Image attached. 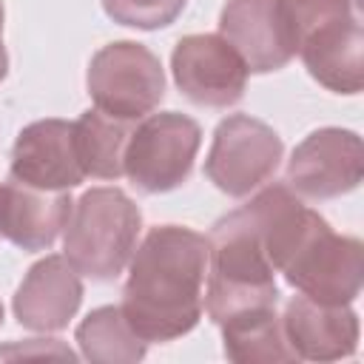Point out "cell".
<instances>
[{
    "instance_id": "1",
    "label": "cell",
    "mask_w": 364,
    "mask_h": 364,
    "mask_svg": "<svg viewBox=\"0 0 364 364\" xmlns=\"http://www.w3.org/2000/svg\"><path fill=\"white\" fill-rule=\"evenodd\" d=\"M208 236L182 228H151L128 262L122 316L142 341H173L202 318Z\"/></svg>"
},
{
    "instance_id": "2",
    "label": "cell",
    "mask_w": 364,
    "mask_h": 364,
    "mask_svg": "<svg viewBox=\"0 0 364 364\" xmlns=\"http://www.w3.org/2000/svg\"><path fill=\"white\" fill-rule=\"evenodd\" d=\"M279 3L310 77L336 94H358L364 88V31L353 0Z\"/></svg>"
},
{
    "instance_id": "3",
    "label": "cell",
    "mask_w": 364,
    "mask_h": 364,
    "mask_svg": "<svg viewBox=\"0 0 364 364\" xmlns=\"http://www.w3.org/2000/svg\"><path fill=\"white\" fill-rule=\"evenodd\" d=\"M208 293L202 307L213 324L253 310L276 307V270L264 256L253 228L239 210L222 216L208 236Z\"/></svg>"
},
{
    "instance_id": "4",
    "label": "cell",
    "mask_w": 364,
    "mask_h": 364,
    "mask_svg": "<svg viewBox=\"0 0 364 364\" xmlns=\"http://www.w3.org/2000/svg\"><path fill=\"white\" fill-rule=\"evenodd\" d=\"M139 230L142 210L125 191L91 188L74 202L65 222V259L77 273L111 282L131 262Z\"/></svg>"
},
{
    "instance_id": "5",
    "label": "cell",
    "mask_w": 364,
    "mask_h": 364,
    "mask_svg": "<svg viewBox=\"0 0 364 364\" xmlns=\"http://www.w3.org/2000/svg\"><path fill=\"white\" fill-rule=\"evenodd\" d=\"M94 105L117 119H142L165 97V71L159 57L134 40L102 46L85 74Z\"/></svg>"
},
{
    "instance_id": "6",
    "label": "cell",
    "mask_w": 364,
    "mask_h": 364,
    "mask_svg": "<svg viewBox=\"0 0 364 364\" xmlns=\"http://www.w3.org/2000/svg\"><path fill=\"white\" fill-rule=\"evenodd\" d=\"M199 142L202 128L196 119L179 111L148 114L128 139L125 176L142 193L173 191L191 176Z\"/></svg>"
},
{
    "instance_id": "7",
    "label": "cell",
    "mask_w": 364,
    "mask_h": 364,
    "mask_svg": "<svg viewBox=\"0 0 364 364\" xmlns=\"http://www.w3.org/2000/svg\"><path fill=\"white\" fill-rule=\"evenodd\" d=\"M282 154V136L267 122L247 114H230L213 131L205 176L222 193L242 199L276 173Z\"/></svg>"
},
{
    "instance_id": "8",
    "label": "cell",
    "mask_w": 364,
    "mask_h": 364,
    "mask_svg": "<svg viewBox=\"0 0 364 364\" xmlns=\"http://www.w3.org/2000/svg\"><path fill=\"white\" fill-rule=\"evenodd\" d=\"M290 287L321 304H350L361 293L364 247L355 236H338L330 225L316 230L282 267Z\"/></svg>"
},
{
    "instance_id": "9",
    "label": "cell",
    "mask_w": 364,
    "mask_h": 364,
    "mask_svg": "<svg viewBox=\"0 0 364 364\" xmlns=\"http://www.w3.org/2000/svg\"><path fill=\"white\" fill-rule=\"evenodd\" d=\"M364 176L361 136L347 128L307 134L287 162V188L307 199H336L358 188Z\"/></svg>"
},
{
    "instance_id": "10",
    "label": "cell",
    "mask_w": 364,
    "mask_h": 364,
    "mask_svg": "<svg viewBox=\"0 0 364 364\" xmlns=\"http://www.w3.org/2000/svg\"><path fill=\"white\" fill-rule=\"evenodd\" d=\"M176 88L202 108L236 105L247 85L242 57L219 34H188L171 54Z\"/></svg>"
},
{
    "instance_id": "11",
    "label": "cell",
    "mask_w": 364,
    "mask_h": 364,
    "mask_svg": "<svg viewBox=\"0 0 364 364\" xmlns=\"http://www.w3.org/2000/svg\"><path fill=\"white\" fill-rule=\"evenodd\" d=\"M219 37L242 57L247 74L279 71L296 54L279 0H228L219 14Z\"/></svg>"
},
{
    "instance_id": "12",
    "label": "cell",
    "mask_w": 364,
    "mask_h": 364,
    "mask_svg": "<svg viewBox=\"0 0 364 364\" xmlns=\"http://www.w3.org/2000/svg\"><path fill=\"white\" fill-rule=\"evenodd\" d=\"M11 179L43 191H71L85 179L77 159L74 122L37 119L17 134L11 151Z\"/></svg>"
},
{
    "instance_id": "13",
    "label": "cell",
    "mask_w": 364,
    "mask_h": 364,
    "mask_svg": "<svg viewBox=\"0 0 364 364\" xmlns=\"http://www.w3.org/2000/svg\"><path fill=\"white\" fill-rule=\"evenodd\" d=\"M80 301L82 282L77 267L65 256L51 253L28 267L11 307L23 327L37 333H57L68 327V321L80 310Z\"/></svg>"
},
{
    "instance_id": "14",
    "label": "cell",
    "mask_w": 364,
    "mask_h": 364,
    "mask_svg": "<svg viewBox=\"0 0 364 364\" xmlns=\"http://www.w3.org/2000/svg\"><path fill=\"white\" fill-rule=\"evenodd\" d=\"M282 327L293 353L307 361H338L358 350V316L350 304H321L293 296Z\"/></svg>"
},
{
    "instance_id": "15",
    "label": "cell",
    "mask_w": 364,
    "mask_h": 364,
    "mask_svg": "<svg viewBox=\"0 0 364 364\" xmlns=\"http://www.w3.org/2000/svg\"><path fill=\"white\" fill-rule=\"evenodd\" d=\"M68 191H43L9 179L0 185V236L23 250H48L71 216Z\"/></svg>"
},
{
    "instance_id": "16",
    "label": "cell",
    "mask_w": 364,
    "mask_h": 364,
    "mask_svg": "<svg viewBox=\"0 0 364 364\" xmlns=\"http://www.w3.org/2000/svg\"><path fill=\"white\" fill-rule=\"evenodd\" d=\"M225 355L236 364H276L299 361L293 353L276 307H253L225 318L222 324Z\"/></svg>"
},
{
    "instance_id": "17",
    "label": "cell",
    "mask_w": 364,
    "mask_h": 364,
    "mask_svg": "<svg viewBox=\"0 0 364 364\" xmlns=\"http://www.w3.org/2000/svg\"><path fill=\"white\" fill-rule=\"evenodd\" d=\"M134 134L128 119H117L100 108H88L74 122L77 159L85 176L117 179L125 173V148Z\"/></svg>"
},
{
    "instance_id": "18",
    "label": "cell",
    "mask_w": 364,
    "mask_h": 364,
    "mask_svg": "<svg viewBox=\"0 0 364 364\" xmlns=\"http://www.w3.org/2000/svg\"><path fill=\"white\" fill-rule=\"evenodd\" d=\"M77 344L82 358L94 364H136L148 350V341L131 330L117 304L91 310L77 327Z\"/></svg>"
},
{
    "instance_id": "19",
    "label": "cell",
    "mask_w": 364,
    "mask_h": 364,
    "mask_svg": "<svg viewBox=\"0 0 364 364\" xmlns=\"http://www.w3.org/2000/svg\"><path fill=\"white\" fill-rule=\"evenodd\" d=\"M102 9L119 26L154 31L171 26L182 14L185 0H102Z\"/></svg>"
},
{
    "instance_id": "20",
    "label": "cell",
    "mask_w": 364,
    "mask_h": 364,
    "mask_svg": "<svg viewBox=\"0 0 364 364\" xmlns=\"http://www.w3.org/2000/svg\"><path fill=\"white\" fill-rule=\"evenodd\" d=\"M6 71H9V54H6V48H3V40H0V80L6 77Z\"/></svg>"
},
{
    "instance_id": "21",
    "label": "cell",
    "mask_w": 364,
    "mask_h": 364,
    "mask_svg": "<svg viewBox=\"0 0 364 364\" xmlns=\"http://www.w3.org/2000/svg\"><path fill=\"white\" fill-rule=\"evenodd\" d=\"M0 34H3V0H0Z\"/></svg>"
},
{
    "instance_id": "22",
    "label": "cell",
    "mask_w": 364,
    "mask_h": 364,
    "mask_svg": "<svg viewBox=\"0 0 364 364\" xmlns=\"http://www.w3.org/2000/svg\"><path fill=\"white\" fill-rule=\"evenodd\" d=\"M0 324H3V304H0Z\"/></svg>"
}]
</instances>
